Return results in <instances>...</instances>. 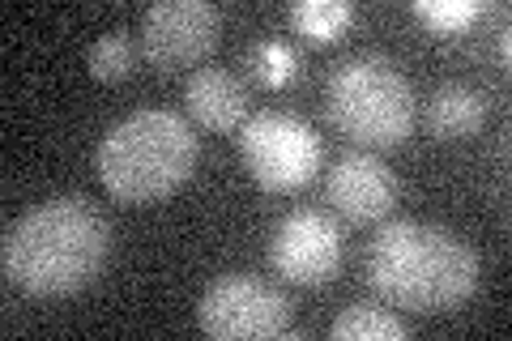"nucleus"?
I'll return each mask as SVG.
<instances>
[{"label":"nucleus","instance_id":"1","mask_svg":"<svg viewBox=\"0 0 512 341\" xmlns=\"http://www.w3.org/2000/svg\"><path fill=\"white\" fill-rule=\"evenodd\" d=\"M107 252L111 226L99 205L86 197H52L5 231V278L26 295L64 299L99 278Z\"/></svg>","mask_w":512,"mask_h":341},{"label":"nucleus","instance_id":"2","mask_svg":"<svg viewBox=\"0 0 512 341\" xmlns=\"http://www.w3.org/2000/svg\"><path fill=\"white\" fill-rule=\"evenodd\" d=\"M367 282L406 312L461 307L478 286V256L461 235L427 222H389L367 252Z\"/></svg>","mask_w":512,"mask_h":341},{"label":"nucleus","instance_id":"3","mask_svg":"<svg viewBox=\"0 0 512 341\" xmlns=\"http://www.w3.org/2000/svg\"><path fill=\"white\" fill-rule=\"evenodd\" d=\"M197 167V133L184 116L146 107L107 128L99 141V180L124 205H154L188 184Z\"/></svg>","mask_w":512,"mask_h":341},{"label":"nucleus","instance_id":"4","mask_svg":"<svg viewBox=\"0 0 512 341\" xmlns=\"http://www.w3.org/2000/svg\"><path fill=\"white\" fill-rule=\"evenodd\" d=\"M329 120L367 150H397L414 128V90L384 56H350L329 73Z\"/></svg>","mask_w":512,"mask_h":341},{"label":"nucleus","instance_id":"5","mask_svg":"<svg viewBox=\"0 0 512 341\" xmlns=\"http://www.w3.org/2000/svg\"><path fill=\"white\" fill-rule=\"evenodd\" d=\"M239 150L252 180L269 192L303 188L320 171V137L291 111H256L239 133Z\"/></svg>","mask_w":512,"mask_h":341},{"label":"nucleus","instance_id":"6","mask_svg":"<svg viewBox=\"0 0 512 341\" xmlns=\"http://www.w3.org/2000/svg\"><path fill=\"white\" fill-rule=\"evenodd\" d=\"M201 329L218 341H274L291 333V303L282 290L252 278V273H231L218 278L197 303Z\"/></svg>","mask_w":512,"mask_h":341},{"label":"nucleus","instance_id":"7","mask_svg":"<svg viewBox=\"0 0 512 341\" xmlns=\"http://www.w3.org/2000/svg\"><path fill=\"white\" fill-rule=\"evenodd\" d=\"M222 9L210 0H158L141 18V52L158 73H180L214 52Z\"/></svg>","mask_w":512,"mask_h":341},{"label":"nucleus","instance_id":"8","mask_svg":"<svg viewBox=\"0 0 512 341\" xmlns=\"http://www.w3.org/2000/svg\"><path fill=\"white\" fill-rule=\"evenodd\" d=\"M269 261L295 286H325L342 265V226L320 209L286 214L269 243Z\"/></svg>","mask_w":512,"mask_h":341},{"label":"nucleus","instance_id":"9","mask_svg":"<svg viewBox=\"0 0 512 341\" xmlns=\"http://www.w3.org/2000/svg\"><path fill=\"white\" fill-rule=\"evenodd\" d=\"M325 188H329V205L350 222H380L397 201L393 171L363 150L338 158V167L329 171Z\"/></svg>","mask_w":512,"mask_h":341},{"label":"nucleus","instance_id":"10","mask_svg":"<svg viewBox=\"0 0 512 341\" xmlns=\"http://www.w3.org/2000/svg\"><path fill=\"white\" fill-rule=\"evenodd\" d=\"M184 107L201 128L231 133L248 124V86L231 69H197L184 86Z\"/></svg>","mask_w":512,"mask_h":341},{"label":"nucleus","instance_id":"11","mask_svg":"<svg viewBox=\"0 0 512 341\" xmlns=\"http://www.w3.org/2000/svg\"><path fill=\"white\" fill-rule=\"evenodd\" d=\"M487 124V99L461 81H448L431 94L427 103V128L436 141H466Z\"/></svg>","mask_w":512,"mask_h":341},{"label":"nucleus","instance_id":"12","mask_svg":"<svg viewBox=\"0 0 512 341\" xmlns=\"http://www.w3.org/2000/svg\"><path fill=\"white\" fill-rule=\"evenodd\" d=\"M329 337H338V341H402V337H410V324L402 316L384 312V307L355 303L329 324Z\"/></svg>","mask_w":512,"mask_h":341},{"label":"nucleus","instance_id":"13","mask_svg":"<svg viewBox=\"0 0 512 341\" xmlns=\"http://www.w3.org/2000/svg\"><path fill=\"white\" fill-rule=\"evenodd\" d=\"M350 18H355V9L346 0H299V5H291V26L312 43L338 39Z\"/></svg>","mask_w":512,"mask_h":341},{"label":"nucleus","instance_id":"14","mask_svg":"<svg viewBox=\"0 0 512 341\" xmlns=\"http://www.w3.org/2000/svg\"><path fill=\"white\" fill-rule=\"evenodd\" d=\"M86 64L99 81H124L128 73H133V43H128L124 30L120 35H103L86 52Z\"/></svg>","mask_w":512,"mask_h":341},{"label":"nucleus","instance_id":"15","mask_svg":"<svg viewBox=\"0 0 512 341\" xmlns=\"http://www.w3.org/2000/svg\"><path fill=\"white\" fill-rule=\"evenodd\" d=\"M414 13H419V22H427L436 35H457V30H466L478 13H483V5H478V0H419Z\"/></svg>","mask_w":512,"mask_h":341},{"label":"nucleus","instance_id":"16","mask_svg":"<svg viewBox=\"0 0 512 341\" xmlns=\"http://www.w3.org/2000/svg\"><path fill=\"white\" fill-rule=\"evenodd\" d=\"M295 64H299V56L286 43H261L252 52V69L265 86H286V81L295 77Z\"/></svg>","mask_w":512,"mask_h":341}]
</instances>
